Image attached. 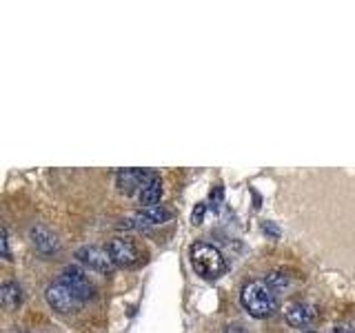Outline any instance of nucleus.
Returning <instances> with one entry per match:
<instances>
[{
    "instance_id": "9",
    "label": "nucleus",
    "mask_w": 355,
    "mask_h": 333,
    "mask_svg": "<svg viewBox=\"0 0 355 333\" xmlns=\"http://www.w3.org/2000/svg\"><path fill=\"white\" fill-rule=\"evenodd\" d=\"M284 318L291 327L302 329L315 318V309L313 305H306V302H291L284 307Z\"/></svg>"
},
{
    "instance_id": "1",
    "label": "nucleus",
    "mask_w": 355,
    "mask_h": 333,
    "mask_svg": "<svg viewBox=\"0 0 355 333\" xmlns=\"http://www.w3.org/2000/svg\"><path fill=\"white\" fill-rule=\"evenodd\" d=\"M240 305L251 318L262 320V318H271L277 311V298L273 293V289L264 280H251L242 287Z\"/></svg>"
},
{
    "instance_id": "4",
    "label": "nucleus",
    "mask_w": 355,
    "mask_h": 333,
    "mask_svg": "<svg viewBox=\"0 0 355 333\" xmlns=\"http://www.w3.org/2000/svg\"><path fill=\"white\" fill-rule=\"evenodd\" d=\"M171 211L164 209L162 205H155V207H147L138 211V214H131L127 218H122L118 222L120 229H142V227H153V225H162V222L171 220Z\"/></svg>"
},
{
    "instance_id": "5",
    "label": "nucleus",
    "mask_w": 355,
    "mask_h": 333,
    "mask_svg": "<svg viewBox=\"0 0 355 333\" xmlns=\"http://www.w3.org/2000/svg\"><path fill=\"white\" fill-rule=\"evenodd\" d=\"M107 251H109L111 260H114L116 266H133V264H138L142 258V251L138 247V242L131 240V238H125V236H118V238L111 240L107 244Z\"/></svg>"
},
{
    "instance_id": "7",
    "label": "nucleus",
    "mask_w": 355,
    "mask_h": 333,
    "mask_svg": "<svg viewBox=\"0 0 355 333\" xmlns=\"http://www.w3.org/2000/svg\"><path fill=\"white\" fill-rule=\"evenodd\" d=\"M155 176L153 171H144V169H125V171H120L118 173V178H116V185H118V189L125 196H131L133 191H138L140 194V189L147 185V182H151V180H155Z\"/></svg>"
},
{
    "instance_id": "17",
    "label": "nucleus",
    "mask_w": 355,
    "mask_h": 333,
    "mask_svg": "<svg viewBox=\"0 0 355 333\" xmlns=\"http://www.w3.org/2000/svg\"><path fill=\"white\" fill-rule=\"evenodd\" d=\"M225 333H244V329L242 327H238V325H231V327H227V331Z\"/></svg>"
},
{
    "instance_id": "13",
    "label": "nucleus",
    "mask_w": 355,
    "mask_h": 333,
    "mask_svg": "<svg viewBox=\"0 0 355 333\" xmlns=\"http://www.w3.org/2000/svg\"><path fill=\"white\" fill-rule=\"evenodd\" d=\"M264 282L275 291V289H284L288 284V275L284 271H271V273H266Z\"/></svg>"
},
{
    "instance_id": "8",
    "label": "nucleus",
    "mask_w": 355,
    "mask_h": 333,
    "mask_svg": "<svg viewBox=\"0 0 355 333\" xmlns=\"http://www.w3.org/2000/svg\"><path fill=\"white\" fill-rule=\"evenodd\" d=\"M60 280L71 289V291L83 300H89L94 296V287H92V282L87 280L85 278V273L78 269V266H64V271L60 273Z\"/></svg>"
},
{
    "instance_id": "14",
    "label": "nucleus",
    "mask_w": 355,
    "mask_h": 333,
    "mask_svg": "<svg viewBox=\"0 0 355 333\" xmlns=\"http://www.w3.org/2000/svg\"><path fill=\"white\" fill-rule=\"evenodd\" d=\"M205 211H207L205 203H200V205H196V209H193V214H191V225H193V227H198V225H202V220H205Z\"/></svg>"
},
{
    "instance_id": "3",
    "label": "nucleus",
    "mask_w": 355,
    "mask_h": 333,
    "mask_svg": "<svg viewBox=\"0 0 355 333\" xmlns=\"http://www.w3.org/2000/svg\"><path fill=\"white\" fill-rule=\"evenodd\" d=\"M44 298H47V305L55 311V314H73V311L83 307V300L78 298L62 280L49 284L47 291H44Z\"/></svg>"
},
{
    "instance_id": "18",
    "label": "nucleus",
    "mask_w": 355,
    "mask_h": 333,
    "mask_svg": "<svg viewBox=\"0 0 355 333\" xmlns=\"http://www.w3.org/2000/svg\"><path fill=\"white\" fill-rule=\"evenodd\" d=\"M302 333H318V331H313V329H306V331H302Z\"/></svg>"
},
{
    "instance_id": "6",
    "label": "nucleus",
    "mask_w": 355,
    "mask_h": 333,
    "mask_svg": "<svg viewBox=\"0 0 355 333\" xmlns=\"http://www.w3.org/2000/svg\"><path fill=\"white\" fill-rule=\"evenodd\" d=\"M76 258L83 264H87L89 269L100 271V273H109L116 266L109 251L105 247H98V244H85V247L76 251Z\"/></svg>"
},
{
    "instance_id": "15",
    "label": "nucleus",
    "mask_w": 355,
    "mask_h": 333,
    "mask_svg": "<svg viewBox=\"0 0 355 333\" xmlns=\"http://www.w3.org/2000/svg\"><path fill=\"white\" fill-rule=\"evenodd\" d=\"M0 244H3V258H9V233H7V227H3V231H0Z\"/></svg>"
},
{
    "instance_id": "11",
    "label": "nucleus",
    "mask_w": 355,
    "mask_h": 333,
    "mask_svg": "<svg viewBox=\"0 0 355 333\" xmlns=\"http://www.w3.org/2000/svg\"><path fill=\"white\" fill-rule=\"evenodd\" d=\"M160 198H162V182H160V178H155V180L147 182L140 189V194H138V200H140V205H144V209L155 207V205L160 203Z\"/></svg>"
},
{
    "instance_id": "12",
    "label": "nucleus",
    "mask_w": 355,
    "mask_h": 333,
    "mask_svg": "<svg viewBox=\"0 0 355 333\" xmlns=\"http://www.w3.org/2000/svg\"><path fill=\"white\" fill-rule=\"evenodd\" d=\"M20 300H22L20 287L16 282H3V287H0V302H3V307L11 311L20 305Z\"/></svg>"
},
{
    "instance_id": "2",
    "label": "nucleus",
    "mask_w": 355,
    "mask_h": 333,
    "mask_svg": "<svg viewBox=\"0 0 355 333\" xmlns=\"http://www.w3.org/2000/svg\"><path fill=\"white\" fill-rule=\"evenodd\" d=\"M189 258H191V266L196 275L205 278V280H216L222 273L227 271V260L222 251L214 244H207V242H198L189 251Z\"/></svg>"
},
{
    "instance_id": "10",
    "label": "nucleus",
    "mask_w": 355,
    "mask_h": 333,
    "mask_svg": "<svg viewBox=\"0 0 355 333\" xmlns=\"http://www.w3.org/2000/svg\"><path fill=\"white\" fill-rule=\"evenodd\" d=\"M29 238H31V244L36 247L38 253L42 255H49L53 251H58V238L53 236V233L49 229L44 227H33L29 231Z\"/></svg>"
},
{
    "instance_id": "16",
    "label": "nucleus",
    "mask_w": 355,
    "mask_h": 333,
    "mask_svg": "<svg viewBox=\"0 0 355 333\" xmlns=\"http://www.w3.org/2000/svg\"><path fill=\"white\" fill-rule=\"evenodd\" d=\"M262 231H264V233H269L271 238H280V229H277V227L273 225V222H264V225H262Z\"/></svg>"
}]
</instances>
